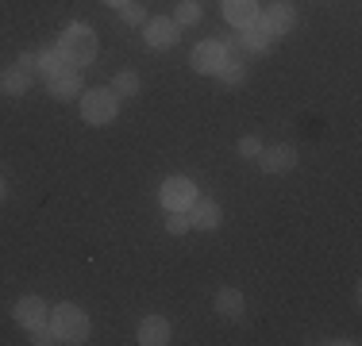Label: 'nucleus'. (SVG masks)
Masks as SVG:
<instances>
[{"label": "nucleus", "mask_w": 362, "mask_h": 346, "mask_svg": "<svg viewBox=\"0 0 362 346\" xmlns=\"http://www.w3.org/2000/svg\"><path fill=\"white\" fill-rule=\"evenodd\" d=\"M258 166L266 173H289L297 166V146L293 143H278V146H262V154H258Z\"/></svg>", "instance_id": "9"}, {"label": "nucleus", "mask_w": 362, "mask_h": 346, "mask_svg": "<svg viewBox=\"0 0 362 346\" xmlns=\"http://www.w3.org/2000/svg\"><path fill=\"white\" fill-rule=\"evenodd\" d=\"M12 316L20 327H28V331H35V327L50 323V311H47V300L42 297H20L12 304Z\"/></svg>", "instance_id": "8"}, {"label": "nucleus", "mask_w": 362, "mask_h": 346, "mask_svg": "<svg viewBox=\"0 0 362 346\" xmlns=\"http://www.w3.org/2000/svg\"><path fill=\"white\" fill-rule=\"evenodd\" d=\"M35 342H39V346H50V342H58V335L50 331L47 323H42V327H35Z\"/></svg>", "instance_id": "25"}, {"label": "nucleus", "mask_w": 362, "mask_h": 346, "mask_svg": "<svg viewBox=\"0 0 362 346\" xmlns=\"http://www.w3.org/2000/svg\"><path fill=\"white\" fill-rule=\"evenodd\" d=\"M4 193H8V189H4V181H0V201H4Z\"/></svg>", "instance_id": "28"}, {"label": "nucleus", "mask_w": 362, "mask_h": 346, "mask_svg": "<svg viewBox=\"0 0 362 346\" xmlns=\"http://www.w3.org/2000/svg\"><path fill=\"white\" fill-rule=\"evenodd\" d=\"M16 66L28 69V73H35V54H20V58H16Z\"/></svg>", "instance_id": "26"}, {"label": "nucleus", "mask_w": 362, "mask_h": 346, "mask_svg": "<svg viewBox=\"0 0 362 346\" xmlns=\"http://www.w3.org/2000/svg\"><path fill=\"white\" fill-rule=\"evenodd\" d=\"M166 231L170 235H185L189 231V212H170L166 215Z\"/></svg>", "instance_id": "22"}, {"label": "nucleus", "mask_w": 362, "mask_h": 346, "mask_svg": "<svg viewBox=\"0 0 362 346\" xmlns=\"http://www.w3.org/2000/svg\"><path fill=\"white\" fill-rule=\"evenodd\" d=\"M239 154H243V158H258V154H262V138H258V135H243V138H239Z\"/></svg>", "instance_id": "23"}, {"label": "nucleus", "mask_w": 362, "mask_h": 346, "mask_svg": "<svg viewBox=\"0 0 362 346\" xmlns=\"http://www.w3.org/2000/svg\"><path fill=\"white\" fill-rule=\"evenodd\" d=\"M50 331L58 335V342L77 346L89 339V316L77 304H58V308H50Z\"/></svg>", "instance_id": "2"}, {"label": "nucleus", "mask_w": 362, "mask_h": 346, "mask_svg": "<svg viewBox=\"0 0 362 346\" xmlns=\"http://www.w3.org/2000/svg\"><path fill=\"white\" fill-rule=\"evenodd\" d=\"M31 89V73L20 66H8L4 73H0V93H8V97H23V93Z\"/></svg>", "instance_id": "13"}, {"label": "nucleus", "mask_w": 362, "mask_h": 346, "mask_svg": "<svg viewBox=\"0 0 362 346\" xmlns=\"http://www.w3.org/2000/svg\"><path fill=\"white\" fill-rule=\"evenodd\" d=\"M116 108H119V100H116V93H112V89L81 93V116H85V124H93V127L112 124V119H116Z\"/></svg>", "instance_id": "3"}, {"label": "nucleus", "mask_w": 362, "mask_h": 346, "mask_svg": "<svg viewBox=\"0 0 362 346\" xmlns=\"http://www.w3.org/2000/svg\"><path fill=\"white\" fill-rule=\"evenodd\" d=\"M223 54H228V62H243V66H247V58H255V50L247 47L243 31H235L228 42H223Z\"/></svg>", "instance_id": "16"}, {"label": "nucleus", "mask_w": 362, "mask_h": 346, "mask_svg": "<svg viewBox=\"0 0 362 346\" xmlns=\"http://www.w3.org/2000/svg\"><path fill=\"white\" fill-rule=\"evenodd\" d=\"M158 201H162L166 212H189V204L197 201V185L189 177H166V181H162Z\"/></svg>", "instance_id": "4"}, {"label": "nucleus", "mask_w": 362, "mask_h": 346, "mask_svg": "<svg viewBox=\"0 0 362 346\" xmlns=\"http://www.w3.org/2000/svg\"><path fill=\"white\" fill-rule=\"evenodd\" d=\"M201 4L197 0H177V8H174V23L177 28H193V23H201Z\"/></svg>", "instance_id": "17"}, {"label": "nucleus", "mask_w": 362, "mask_h": 346, "mask_svg": "<svg viewBox=\"0 0 362 346\" xmlns=\"http://www.w3.org/2000/svg\"><path fill=\"white\" fill-rule=\"evenodd\" d=\"M216 77L223 85H243L247 81V66L243 62H228V58H223V66L216 69Z\"/></svg>", "instance_id": "20"}, {"label": "nucleus", "mask_w": 362, "mask_h": 346, "mask_svg": "<svg viewBox=\"0 0 362 346\" xmlns=\"http://www.w3.org/2000/svg\"><path fill=\"white\" fill-rule=\"evenodd\" d=\"M58 50H62V62H70V66H77V69H81V66H93V62H97V50H100L97 31L85 28V23H70V28L62 31Z\"/></svg>", "instance_id": "1"}, {"label": "nucleus", "mask_w": 362, "mask_h": 346, "mask_svg": "<svg viewBox=\"0 0 362 346\" xmlns=\"http://www.w3.org/2000/svg\"><path fill=\"white\" fill-rule=\"evenodd\" d=\"M119 12H124V23H146V8H143V4H135V0H127V4L119 8Z\"/></svg>", "instance_id": "24"}, {"label": "nucleus", "mask_w": 362, "mask_h": 346, "mask_svg": "<svg viewBox=\"0 0 362 346\" xmlns=\"http://www.w3.org/2000/svg\"><path fill=\"white\" fill-rule=\"evenodd\" d=\"M139 73H135V69H124V73H116V81H112V93H124V97H135V93H139Z\"/></svg>", "instance_id": "19"}, {"label": "nucleus", "mask_w": 362, "mask_h": 346, "mask_svg": "<svg viewBox=\"0 0 362 346\" xmlns=\"http://www.w3.org/2000/svg\"><path fill=\"white\" fill-rule=\"evenodd\" d=\"M243 39H247V47H251L255 50V54H262V50L266 47H270V35H266V28H262V23H258V16H255V20L251 23H247V28H243Z\"/></svg>", "instance_id": "18"}, {"label": "nucleus", "mask_w": 362, "mask_h": 346, "mask_svg": "<svg viewBox=\"0 0 362 346\" xmlns=\"http://www.w3.org/2000/svg\"><path fill=\"white\" fill-rule=\"evenodd\" d=\"M258 23L266 28V35L270 39H281V35L293 31V23H297V12H293V4H270L266 12H258Z\"/></svg>", "instance_id": "7"}, {"label": "nucleus", "mask_w": 362, "mask_h": 346, "mask_svg": "<svg viewBox=\"0 0 362 346\" xmlns=\"http://www.w3.org/2000/svg\"><path fill=\"white\" fill-rule=\"evenodd\" d=\"M243 308H247V300H243V292H239V289H220L216 292V311H220V316L239 319V316H243Z\"/></svg>", "instance_id": "15"}, {"label": "nucleus", "mask_w": 362, "mask_h": 346, "mask_svg": "<svg viewBox=\"0 0 362 346\" xmlns=\"http://www.w3.org/2000/svg\"><path fill=\"white\" fill-rule=\"evenodd\" d=\"M139 342L143 346H166L170 342V323L162 316H146L139 323Z\"/></svg>", "instance_id": "12"}, {"label": "nucleus", "mask_w": 362, "mask_h": 346, "mask_svg": "<svg viewBox=\"0 0 362 346\" xmlns=\"http://www.w3.org/2000/svg\"><path fill=\"white\" fill-rule=\"evenodd\" d=\"M58 66H62V50H42V54H35V69H42V73H54Z\"/></svg>", "instance_id": "21"}, {"label": "nucleus", "mask_w": 362, "mask_h": 346, "mask_svg": "<svg viewBox=\"0 0 362 346\" xmlns=\"http://www.w3.org/2000/svg\"><path fill=\"white\" fill-rule=\"evenodd\" d=\"M223 220L220 204L209 201V196H197L193 204H189V227H201V231H216Z\"/></svg>", "instance_id": "11"}, {"label": "nucleus", "mask_w": 362, "mask_h": 346, "mask_svg": "<svg viewBox=\"0 0 362 346\" xmlns=\"http://www.w3.org/2000/svg\"><path fill=\"white\" fill-rule=\"evenodd\" d=\"M47 89H50V97H54V100H74V97H81V73H77V66L62 62L54 73H47Z\"/></svg>", "instance_id": "5"}, {"label": "nucleus", "mask_w": 362, "mask_h": 346, "mask_svg": "<svg viewBox=\"0 0 362 346\" xmlns=\"http://www.w3.org/2000/svg\"><path fill=\"white\" fill-rule=\"evenodd\" d=\"M223 42H216V39H204V42H197L193 47V58H189V62H193V69L197 73H216V69L223 66Z\"/></svg>", "instance_id": "10"}, {"label": "nucleus", "mask_w": 362, "mask_h": 346, "mask_svg": "<svg viewBox=\"0 0 362 346\" xmlns=\"http://www.w3.org/2000/svg\"><path fill=\"white\" fill-rule=\"evenodd\" d=\"M143 39H146V47H154V50H170V47H177L181 28L174 23V16H154V20H146Z\"/></svg>", "instance_id": "6"}, {"label": "nucleus", "mask_w": 362, "mask_h": 346, "mask_svg": "<svg viewBox=\"0 0 362 346\" xmlns=\"http://www.w3.org/2000/svg\"><path fill=\"white\" fill-rule=\"evenodd\" d=\"M223 16H228V23H235V28H247L258 16V4L255 0H223Z\"/></svg>", "instance_id": "14"}, {"label": "nucleus", "mask_w": 362, "mask_h": 346, "mask_svg": "<svg viewBox=\"0 0 362 346\" xmlns=\"http://www.w3.org/2000/svg\"><path fill=\"white\" fill-rule=\"evenodd\" d=\"M105 4H108V8H124L127 0H105Z\"/></svg>", "instance_id": "27"}]
</instances>
